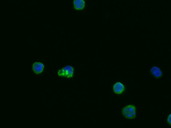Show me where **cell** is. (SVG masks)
Returning a JSON list of instances; mask_svg holds the SVG:
<instances>
[{
	"label": "cell",
	"instance_id": "1",
	"mask_svg": "<svg viewBox=\"0 0 171 128\" xmlns=\"http://www.w3.org/2000/svg\"><path fill=\"white\" fill-rule=\"evenodd\" d=\"M75 69L72 66H64L59 68L56 72V76L63 80L71 79L74 78Z\"/></svg>",
	"mask_w": 171,
	"mask_h": 128
},
{
	"label": "cell",
	"instance_id": "2",
	"mask_svg": "<svg viewBox=\"0 0 171 128\" xmlns=\"http://www.w3.org/2000/svg\"><path fill=\"white\" fill-rule=\"evenodd\" d=\"M122 115L125 118L133 119L136 115V108L133 105H128L122 109Z\"/></svg>",
	"mask_w": 171,
	"mask_h": 128
},
{
	"label": "cell",
	"instance_id": "3",
	"mask_svg": "<svg viewBox=\"0 0 171 128\" xmlns=\"http://www.w3.org/2000/svg\"><path fill=\"white\" fill-rule=\"evenodd\" d=\"M32 69L34 74L37 76H41L44 72L45 66L43 63L40 61H36L32 65Z\"/></svg>",
	"mask_w": 171,
	"mask_h": 128
},
{
	"label": "cell",
	"instance_id": "4",
	"mask_svg": "<svg viewBox=\"0 0 171 128\" xmlns=\"http://www.w3.org/2000/svg\"><path fill=\"white\" fill-rule=\"evenodd\" d=\"M150 72L155 78H161L163 76V72L160 67L158 66H152L150 68Z\"/></svg>",
	"mask_w": 171,
	"mask_h": 128
},
{
	"label": "cell",
	"instance_id": "5",
	"mask_svg": "<svg viewBox=\"0 0 171 128\" xmlns=\"http://www.w3.org/2000/svg\"><path fill=\"white\" fill-rule=\"evenodd\" d=\"M125 90L124 85L121 83L117 82L113 86V91L115 94H121Z\"/></svg>",
	"mask_w": 171,
	"mask_h": 128
},
{
	"label": "cell",
	"instance_id": "6",
	"mask_svg": "<svg viewBox=\"0 0 171 128\" xmlns=\"http://www.w3.org/2000/svg\"><path fill=\"white\" fill-rule=\"evenodd\" d=\"M73 5L75 9L82 10L86 7V2L84 0H74Z\"/></svg>",
	"mask_w": 171,
	"mask_h": 128
},
{
	"label": "cell",
	"instance_id": "7",
	"mask_svg": "<svg viewBox=\"0 0 171 128\" xmlns=\"http://www.w3.org/2000/svg\"><path fill=\"white\" fill-rule=\"evenodd\" d=\"M167 121L168 122V124H169V125L171 126V114L169 115V116L167 117Z\"/></svg>",
	"mask_w": 171,
	"mask_h": 128
}]
</instances>
